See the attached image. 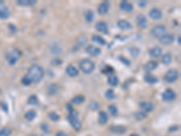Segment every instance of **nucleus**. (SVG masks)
Wrapping results in <instances>:
<instances>
[{
    "mask_svg": "<svg viewBox=\"0 0 181 136\" xmlns=\"http://www.w3.org/2000/svg\"><path fill=\"white\" fill-rule=\"evenodd\" d=\"M93 42L96 43L98 45H101V46H105L106 45V41L100 36H97V35H94L93 36V38H92Z\"/></svg>",
    "mask_w": 181,
    "mask_h": 136,
    "instance_id": "obj_29",
    "label": "nucleus"
},
{
    "mask_svg": "<svg viewBox=\"0 0 181 136\" xmlns=\"http://www.w3.org/2000/svg\"><path fill=\"white\" fill-rule=\"evenodd\" d=\"M171 61H172V56L170 54H165L161 58V62L164 64H169Z\"/></svg>",
    "mask_w": 181,
    "mask_h": 136,
    "instance_id": "obj_32",
    "label": "nucleus"
},
{
    "mask_svg": "<svg viewBox=\"0 0 181 136\" xmlns=\"http://www.w3.org/2000/svg\"><path fill=\"white\" fill-rule=\"evenodd\" d=\"M179 130V126L178 125H173L171 127H169V133H174V132H177Z\"/></svg>",
    "mask_w": 181,
    "mask_h": 136,
    "instance_id": "obj_44",
    "label": "nucleus"
},
{
    "mask_svg": "<svg viewBox=\"0 0 181 136\" xmlns=\"http://www.w3.org/2000/svg\"><path fill=\"white\" fill-rule=\"evenodd\" d=\"M65 72H66L67 75H69L70 77H75V76H77L78 74H79V72H78V70L76 69V67H74L72 64H70V65H68V66L66 67Z\"/></svg>",
    "mask_w": 181,
    "mask_h": 136,
    "instance_id": "obj_22",
    "label": "nucleus"
},
{
    "mask_svg": "<svg viewBox=\"0 0 181 136\" xmlns=\"http://www.w3.org/2000/svg\"><path fill=\"white\" fill-rule=\"evenodd\" d=\"M10 15L11 13L8 7L5 3L0 2V19H7Z\"/></svg>",
    "mask_w": 181,
    "mask_h": 136,
    "instance_id": "obj_7",
    "label": "nucleus"
},
{
    "mask_svg": "<svg viewBox=\"0 0 181 136\" xmlns=\"http://www.w3.org/2000/svg\"><path fill=\"white\" fill-rule=\"evenodd\" d=\"M119 60H120L122 64H124L126 66H130V65H131V62H130L128 59H126L125 57H123V56H120V57H119Z\"/></svg>",
    "mask_w": 181,
    "mask_h": 136,
    "instance_id": "obj_43",
    "label": "nucleus"
},
{
    "mask_svg": "<svg viewBox=\"0 0 181 136\" xmlns=\"http://www.w3.org/2000/svg\"><path fill=\"white\" fill-rule=\"evenodd\" d=\"M130 136H140L139 134H131Z\"/></svg>",
    "mask_w": 181,
    "mask_h": 136,
    "instance_id": "obj_49",
    "label": "nucleus"
},
{
    "mask_svg": "<svg viewBox=\"0 0 181 136\" xmlns=\"http://www.w3.org/2000/svg\"><path fill=\"white\" fill-rule=\"evenodd\" d=\"M86 44H87V39H86V37H79L78 40H77V42H76V45H75L76 50L79 49V48H82V47H84L85 46H86Z\"/></svg>",
    "mask_w": 181,
    "mask_h": 136,
    "instance_id": "obj_26",
    "label": "nucleus"
},
{
    "mask_svg": "<svg viewBox=\"0 0 181 136\" xmlns=\"http://www.w3.org/2000/svg\"><path fill=\"white\" fill-rule=\"evenodd\" d=\"M144 80L146 83L150 84V85L157 84V81H158V79H157V77H156L155 75H153L152 74H150V73H147V74H145Z\"/></svg>",
    "mask_w": 181,
    "mask_h": 136,
    "instance_id": "obj_18",
    "label": "nucleus"
},
{
    "mask_svg": "<svg viewBox=\"0 0 181 136\" xmlns=\"http://www.w3.org/2000/svg\"><path fill=\"white\" fill-rule=\"evenodd\" d=\"M109 112L112 114V115H114V116H116L117 114H118V109H117V107L115 106V105H113V104H110V106H109Z\"/></svg>",
    "mask_w": 181,
    "mask_h": 136,
    "instance_id": "obj_39",
    "label": "nucleus"
},
{
    "mask_svg": "<svg viewBox=\"0 0 181 136\" xmlns=\"http://www.w3.org/2000/svg\"><path fill=\"white\" fill-rule=\"evenodd\" d=\"M55 136H68V134L64 132H58Z\"/></svg>",
    "mask_w": 181,
    "mask_h": 136,
    "instance_id": "obj_46",
    "label": "nucleus"
},
{
    "mask_svg": "<svg viewBox=\"0 0 181 136\" xmlns=\"http://www.w3.org/2000/svg\"><path fill=\"white\" fill-rule=\"evenodd\" d=\"M177 94L172 89H167L163 94H162V100L164 102H172L176 99Z\"/></svg>",
    "mask_w": 181,
    "mask_h": 136,
    "instance_id": "obj_8",
    "label": "nucleus"
},
{
    "mask_svg": "<svg viewBox=\"0 0 181 136\" xmlns=\"http://www.w3.org/2000/svg\"><path fill=\"white\" fill-rule=\"evenodd\" d=\"M181 42H180V37H179V46H180Z\"/></svg>",
    "mask_w": 181,
    "mask_h": 136,
    "instance_id": "obj_48",
    "label": "nucleus"
},
{
    "mask_svg": "<svg viewBox=\"0 0 181 136\" xmlns=\"http://www.w3.org/2000/svg\"><path fill=\"white\" fill-rule=\"evenodd\" d=\"M86 52L89 55L91 56H93V57H96L98 55H101V50L100 49L99 47L94 46H89L87 48H86Z\"/></svg>",
    "mask_w": 181,
    "mask_h": 136,
    "instance_id": "obj_12",
    "label": "nucleus"
},
{
    "mask_svg": "<svg viewBox=\"0 0 181 136\" xmlns=\"http://www.w3.org/2000/svg\"><path fill=\"white\" fill-rule=\"evenodd\" d=\"M157 67V63L155 61H149V62L146 63L143 66V69L147 73H149L150 71H153L155 70Z\"/></svg>",
    "mask_w": 181,
    "mask_h": 136,
    "instance_id": "obj_19",
    "label": "nucleus"
},
{
    "mask_svg": "<svg viewBox=\"0 0 181 136\" xmlns=\"http://www.w3.org/2000/svg\"><path fill=\"white\" fill-rule=\"evenodd\" d=\"M1 105H2V103L0 102V107H1Z\"/></svg>",
    "mask_w": 181,
    "mask_h": 136,
    "instance_id": "obj_50",
    "label": "nucleus"
},
{
    "mask_svg": "<svg viewBox=\"0 0 181 136\" xmlns=\"http://www.w3.org/2000/svg\"><path fill=\"white\" fill-rule=\"evenodd\" d=\"M174 39H175V37H174V36L172 34H166V35H164L163 37H161L159 38V42L162 45L169 46V45L172 44L174 42Z\"/></svg>",
    "mask_w": 181,
    "mask_h": 136,
    "instance_id": "obj_10",
    "label": "nucleus"
},
{
    "mask_svg": "<svg viewBox=\"0 0 181 136\" xmlns=\"http://www.w3.org/2000/svg\"><path fill=\"white\" fill-rule=\"evenodd\" d=\"M166 33H167V27L163 25H156L151 30V35L155 38H160L164 35H166Z\"/></svg>",
    "mask_w": 181,
    "mask_h": 136,
    "instance_id": "obj_6",
    "label": "nucleus"
},
{
    "mask_svg": "<svg viewBox=\"0 0 181 136\" xmlns=\"http://www.w3.org/2000/svg\"><path fill=\"white\" fill-rule=\"evenodd\" d=\"M111 133L117 134H123L127 132V128L124 126H120V125H113L110 128Z\"/></svg>",
    "mask_w": 181,
    "mask_h": 136,
    "instance_id": "obj_15",
    "label": "nucleus"
},
{
    "mask_svg": "<svg viewBox=\"0 0 181 136\" xmlns=\"http://www.w3.org/2000/svg\"><path fill=\"white\" fill-rule=\"evenodd\" d=\"M110 2L109 1H104V2H102L101 4H100V6L98 7V9H97V11L98 13L100 14V15H105V14H107L109 11V9H110Z\"/></svg>",
    "mask_w": 181,
    "mask_h": 136,
    "instance_id": "obj_11",
    "label": "nucleus"
},
{
    "mask_svg": "<svg viewBox=\"0 0 181 136\" xmlns=\"http://www.w3.org/2000/svg\"><path fill=\"white\" fill-rule=\"evenodd\" d=\"M134 117L137 119V120H139V121H140V120H143L145 119L146 117H147V114H146V112H137L135 114H134Z\"/></svg>",
    "mask_w": 181,
    "mask_h": 136,
    "instance_id": "obj_34",
    "label": "nucleus"
},
{
    "mask_svg": "<svg viewBox=\"0 0 181 136\" xmlns=\"http://www.w3.org/2000/svg\"><path fill=\"white\" fill-rule=\"evenodd\" d=\"M146 4H147V1L144 0L143 2H140V3H139V6H140V7H143L144 6H146Z\"/></svg>",
    "mask_w": 181,
    "mask_h": 136,
    "instance_id": "obj_47",
    "label": "nucleus"
},
{
    "mask_svg": "<svg viewBox=\"0 0 181 136\" xmlns=\"http://www.w3.org/2000/svg\"><path fill=\"white\" fill-rule=\"evenodd\" d=\"M27 103L30 104V105H36L38 103V98L36 96V94H32L28 100H27Z\"/></svg>",
    "mask_w": 181,
    "mask_h": 136,
    "instance_id": "obj_33",
    "label": "nucleus"
},
{
    "mask_svg": "<svg viewBox=\"0 0 181 136\" xmlns=\"http://www.w3.org/2000/svg\"><path fill=\"white\" fill-rule=\"evenodd\" d=\"M77 116H78V113L71 107L70 110H69L68 121H69V123L71 124L72 128H73L74 130H76V131L80 130L81 127H82V124H81V122L78 120V117H77Z\"/></svg>",
    "mask_w": 181,
    "mask_h": 136,
    "instance_id": "obj_2",
    "label": "nucleus"
},
{
    "mask_svg": "<svg viewBox=\"0 0 181 136\" xmlns=\"http://www.w3.org/2000/svg\"><path fill=\"white\" fill-rule=\"evenodd\" d=\"M49 118H50V120L51 121H53V122H57L59 119H60V116H59V114L58 113H56L55 112H51L50 113H49Z\"/></svg>",
    "mask_w": 181,
    "mask_h": 136,
    "instance_id": "obj_35",
    "label": "nucleus"
},
{
    "mask_svg": "<svg viewBox=\"0 0 181 136\" xmlns=\"http://www.w3.org/2000/svg\"><path fill=\"white\" fill-rule=\"evenodd\" d=\"M105 97L109 100H113L115 98V93L112 89H109L105 93Z\"/></svg>",
    "mask_w": 181,
    "mask_h": 136,
    "instance_id": "obj_36",
    "label": "nucleus"
},
{
    "mask_svg": "<svg viewBox=\"0 0 181 136\" xmlns=\"http://www.w3.org/2000/svg\"><path fill=\"white\" fill-rule=\"evenodd\" d=\"M21 82H22V84L24 85V86H30L31 84H32V82H31V80L25 75V76H24L23 78H22V80H21Z\"/></svg>",
    "mask_w": 181,
    "mask_h": 136,
    "instance_id": "obj_40",
    "label": "nucleus"
},
{
    "mask_svg": "<svg viewBox=\"0 0 181 136\" xmlns=\"http://www.w3.org/2000/svg\"><path fill=\"white\" fill-rule=\"evenodd\" d=\"M179 73L178 70L170 69L164 75V81L169 84H173L179 79Z\"/></svg>",
    "mask_w": 181,
    "mask_h": 136,
    "instance_id": "obj_5",
    "label": "nucleus"
},
{
    "mask_svg": "<svg viewBox=\"0 0 181 136\" xmlns=\"http://www.w3.org/2000/svg\"><path fill=\"white\" fill-rule=\"evenodd\" d=\"M37 3L36 0H18L17 5L22 7H27V6H34Z\"/></svg>",
    "mask_w": 181,
    "mask_h": 136,
    "instance_id": "obj_28",
    "label": "nucleus"
},
{
    "mask_svg": "<svg viewBox=\"0 0 181 136\" xmlns=\"http://www.w3.org/2000/svg\"><path fill=\"white\" fill-rule=\"evenodd\" d=\"M95 27H96V29L99 32H101V33H102V34H104V35H108L109 34L108 25H107L104 21H100V22H98Z\"/></svg>",
    "mask_w": 181,
    "mask_h": 136,
    "instance_id": "obj_13",
    "label": "nucleus"
},
{
    "mask_svg": "<svg viewBox=\"0 0 181 136\" xmlns=\"http://www.w3.org/2000/svg\"><path fill=\"white\" fill-rule=\"evenodd\" d=\"M130 52H131V54L132 56L136 57V56H138L139 54H140V49H138V48H136V47H132V48L130 49Z\"/></svg>",
    "mask_w": 181,
    "mask_h": 136,
    "instance_id": "obj_42",
    "label": "nucleus"
},
{
    "mask_svg": "<svg viewBox=\"0 0 181 136\" xmlns=\"http://www.w3.org/2000/svg\"><path fill=\"white\" fill-rule=\"evenodd\" d=\"M84 17L87 23H92L94 19V14L92 10H88L87 12L85 13Z\"/></svg>",
    "mask_w": 181,
    "mask_h": 136,
    "instance_id": "obj_31",
    "label": "nucleus"
},
{
    "mask_svg": "<svg viewBox=\"0 0 181 136\" xmlns=\"http://www.w3.org/2000/svg\"><path fill=\"white\" fill-rule=\"evenodd\" d=\"M102 73L104 74H113L112 73H113V68H111L110 65H106L105 66V68H104V70L102 71Z\"/></svg>",
    "mask_w": 181,
    "mask_h": 136,
    "instance_id": "obj_41",
    "label": "nucleus"
},
{
    "mask_svg": "<svg viewBox=\"0 0 181 136\" xmlns=\"http://www.w3.org/2000/svg\"><path fill=\"white\" fill-rule=\"evenodd\" d=\"M89 108L92 111H96V110H98L100 108V104L97 102H95V101H93V102H91L89 103Z\"/></svg>",
    "mask_w": 181,
    "mask_h": 136,
    "instance_id": "obj_38",
    "label": "nucleus"
},
{
    "mask_svg": "<svg viewBox=\"0 0 181 136\" xmlns=\"http://www.w3.org/2000/svg\"><path fill=\"white\" fill-rule=\"evenodd\" d=\"M140 107L147 112H150L154 109V105L151 102H141L140 103Z\"/></svg>",
    "mask_w": 181,
    "mask_h": 136,
    "instance_id": "obj_16",
    "label": "nucleus"
},
{
    "mask_svg": "<svg viewBox=\"0 0 181 136\" xmlns=\"http://www.w3.org/2000/svg\"><path fill=\"white\" fill-rule=\"evenodd\" d=\"M36 117V112L35 110H30V111H28L27 112H25V114H24V118L27 121H33Z\"/></svg>",
    "mask_w": 181,
    "mask_h": 136,
    "instance_id": "obj_30",
    "label": "nucleus"
},
{
    "mask_svg": "<svg viewBox=\"0 0 181 136\" xmlns=\"http://www.w3.org/2000/svg\"><path fill=\"white\" fill-rule=\"evenodd\" d=\"M22 54L18 49H13L10 52L7 53L6 55V60L9 64V65H15L16 62L19 60V58L21 57Z\"/></svg>",
    "mask_w": 181,
    "mask_h": 136,
    "instance_id": "obj_4",
    "label": "nucleus"
},
{
    "mask_svg": "<svg viewBox=\"0 0 181 136\" xmlns=\"http://www.w3.org/2000/svg\"><path fill=\"white\" fill-rule=\"evenodd\" d=\"M80 69L84 72V74H89L93 73L95 69V64L90 59H84L80 62Z\"/></svg>",
    "mask_w": 181,
    "mask_h": 136,
    "instance_id": "obj_3",
    "label": "nucleus"
},
{
    "mask_svg": "<svg viewBox=\"0 0 181 136\" xmlns=\"http://www.w3.org/2000/svg\"><path fill=\"white\" fill-rule=\"evenodd\" d=\"M108 83L111 86H116L119 84V78L115 74H110L108 77Z\"/></svg>",
    "mask_w": 181,
    "mask_h": 136,
    "instance_id": "obj_25",
    "label": "nucleus"
},
{
    "mask_svg": "<svg viewBox=\"0 0 181 136\" xmlns=\"http://www.w3.org/2000/svg\"><path fill=\"white\" fill-rule=\"evenodd\" d=\"M149 54L152 58H157L162 55V49L159 46H154L149 51Z\"/></svg>",
    "mask_w": 181,
    "mask_h": 136,
    "instance_id": "obj_17",
    "label": "nucleus"
},
{
    "mask_svg": "<svg viewBox=\"0 0 181 136\" xmlns=\"http://www.w3.org/2000/svg\"><path fill=\"white\" fill-rule=\"evenodd\" d=\"M41 128H42V130H43L45 133H49V128L48 126H47V124H43L41 125Z\"/></svg>",
    "mask_w": 181,
    "mask_h": 136,
    "instance_id": "obj_45",
    "label": "nucleus"
},
{
    "mask_svg": "<svg viewBox=\"0 0 181 136\" xmlns=\"http://www.w3.org/2000/svg\"><path fill=\"white\" fill-rule=\"evenodd\" d=\"M120 7L125 12H131L133 10V5L128 1H122L120 4Z\"/></svg>",
    "mask_w": 181,
    "mask_h": 136,
    "instance_id": "obj_20",
    "label": "nucleus"
},
{
    "mask_svg": "<svg viewBox=\"0 0 181 136\" xmlns=\"http://www.w3.org/2000/svg\"><path fill=\"white\" fill-rule=\"evenodd\" d=\"M136 23L140 28H146L148 26V20L144 15H138L136 17Z\"/></svg>",
    "mask_w": 181,
    "mask_h": 136,
    "instance_id": "obj_9",
    "label": "nucleus"
},
{
    "mask_svg": "<svg viewBox=\"0 0 181 136\" xmlns=\"http://www.w3.org/2000/svg\"><path fill=\"white\" fill-rule=\"evenodd\" d=\"M149 15L153 20H159L162 17V12L158 8H152L149 13Z\"/></svg>",
    "mask_w": 181,
    "mask_h": 136,
    "instance_id": "obj_14",
    "label": "nucleus"
},
{
    "mask_svg": "<svg viewBox=\"0 0 181 136\" xmlns=\"http://www.w3.org/2000/svg\"><path fill=\"white\" fill-rule=\"evenodd\" d=\"M118 26L121 28V30H123V31H126V30H130V29H131L132 28V25L129 22V21H127V20H120L119 22H118Z\"/></svg>",
    "mask_w": 181,
    "mask_h": 136,
    "instance_id": "obj_21",
    "label": "nucleus"
},
{
    "mask_svg": "<svg viewBox=\"0 0 181 136\" xmlns=\"http://www.w3.org/2000/svg\"><path fill=\"white\" fill-rule=\"evenodd\" d=\"M59 88H60V87H59L58 85H56V84H52V85H50V86L47 87V94H48L49 95L53 96V95H54V94H57Z\"/></svg>",
    "mask_w": 181,
    "mask_h": 136,
    "instance_id": "obj_24",
    "label": "nucleus"
},
{
    "mask_svg": "<svg viewBox=\"0 0 181 136\" xmlns=\"http://www.w3.org/2000/svg\"><path fill=\"white\" fill-rule=\"evenodd\" d=\"M12 133V130L8 127L4 128L2 130H0V136H9Z\"/></svg>",
    "mask_w": 181,
    "mask_h": 136,
    "instance_id": "obj_37",
    "label": "nucleus"
},
{
    "mask_svg": "<svg viewBox=\"0 0 181 136\" xmlns=\"http://www.w3.org/2000/svg\"><path fill=\"white\" fill-rule=\"evenodd\" d=\"M45 75V71L42 66L38 64H33L29 69L26 76L31 80L32 83H39L42 81Z\"/></svg>",
    "mask_w": 181,
    "mask_h": 136,
    "instance_id": "obj_1",
    "label": "nucleus"
},
{
    "mask_svg": "<svg viewBox=\"0 0 181 136\" xmlns=\"http://www.w3.org/2000/svg\"><path fill=\"white\" fill-rule=\"evenodd\" d=\"M98 121H99V124H101V125H104V124H107L109 121V117L108 115H107V113L105 112H100Z\"/></svg>",
    "mask_w": 181,
    "mask_h": 136,
    "instance_id": "obj_23",
    "label": "nucleus"
},
{
    "mask_svg": "<svg viewBox=\"0 0 181 136\" xmlns=\"http://www.w3.org/2000/svg\"><path fill=\"white\" fill-rule=\"evenodd\" d=\"M84 101H85L84 95H83V94H78V95H76V96H74V97L72 98V101H71V103H72V104H81V103H83Z\"/></svg>",
    "mask_w": 181,
    "mask_h": 136,
    "instance_id": "obj_27",
    "label": "nucleus"
}]
</instances>
